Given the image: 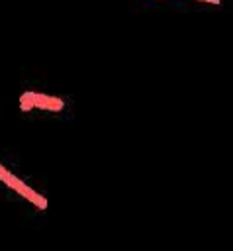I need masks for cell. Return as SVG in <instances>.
<instances>
[{
  "label": "cell",
  "instance_id": "obj_1",
  "mask_svg": "<svg viewBox=\"0 0 233 251\" xmlns=\"http://www.w3.org/2000/svg\"><path fill=\"white\" fill-rule=\"evenodd\" d=\"M63 106H65V102L61 98H55V96H49V94H41V92H23L20 96V108L23 112H29L33 108L59 112V110H63Z\"/></svg>",
  "mask_w": 233,
  "mask_h": 251
},
{
  "label": "cell",
  "instance_id": "obj_2",
  "mask_svg": "<svg viewBox=\"0 0 233 251\" xmlns=\"http://www.w3.org/2000/svg\"><path fill=\"white\" fill-rule=\"evenodd\" d=\"M4 182H6V184H8L10 188H12V190H16L18 194H22V196H23L25 200H29L31 204H35V206H37L39 210H45V208H47V200H45V198H43L41 194H37V192H35L33 188H29L27 184H23V182H22L20 178H16V176H14L12 173L8 175V178H6Z\"/></svg>",
  "mask_w": 233,
  "mask_h": 251
},
{
  "label": "cell",
  "instance_id": "obj_3",
  "mask_svg": "<svg viewBox=\"0 0 233 251\" xmlns=\"http://www.w3.org/2000/svg\"><path fill=\"white\" fill-rule=\"evenodd\" d=\"M8 175H10V173H8V171H6V169H4L2 165H0V180H2V182H4L6 178H8Z\"/></svg>",
  "mask_w": 233,
  "mask_h": 251
},
{
  "label": "cell",
  "instance_id": "obj_4",
  "mask_svg": "<svg viewBox=\"0 0 233 251\" xmlns=\"http://www.w3.org/2000/svg\"><path fill=\"white\" fill-rule=\"evenodd\" d=\"M200 2H208V4H213V6L221 4V0H200Z\"/></svg>",
  "mask_w": 233,
  "mask_h": 251
}]
</instances>
